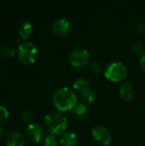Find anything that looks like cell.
<instances>
[{"label":"cell","instance_id":"cell-7","mask_svg":"<svg viewBox=\"0 0 145 146\" xmlns=\"http://www.w3.org/2000/svg\"><path fill=\"white\" fill-rule=\"evenodd\" d=\"M25 136L32 143H39L44 138V129L40 125L37 123H31L26 127Z\"/></svg>","mask_w":145,"mask_h":146},{"label":"cell","instance_id":"cell-10","mask_svg":"<svg viewBox=\"0 0 145 146\" xmlns=\"http://www.w3.org/2000/svg\"><path fill=\"white\" fill-rule=\"evenodd\" d=\"M79 137L73 132L66 131L60 135L59 144L62 146H77L79 145Z\"/></svg>","mask_w":145,"mask_h":146},{"label":"cell","instance_id":"cell-20","mask_svg":"<svg viewBox=\"0 0 145 146\" xmlns=\"http://www.w3.org/2000/svg\"><path fill=\"white\" fill-rule=\"evenodd\" d=\"M88 67H89V69L94 73V74H100L103 70V67H102V64L100 63V62L98 61H96V60H93V61H91L88 64Z\"/></svg>","mask_w":145,"mask_h":146},{"label":"cell","instance_id":"cell-24","mask_svg":"<svg viewBox=\"0 0 145 146\" xmlns=\"http://www.w3.org/2000/svg\"><path fill=\"white\" fill-rule=\"evenodd\" d=\"M4 133H5V130H4V128H3V127H1V126H0V139L4 135Z\"/></svg>","mask_w":145,"mask_h":146},{"label":"cell","instance_id":"cell-16","mask_svg":"<svg viewBox=\"0 0 145 146\" xmlns=\"http://www.w3.org/2000/svg\"><path fill=\"white\" fill-rule=\"evenodd\" d=\"M59 141L56 139V135L48 132L44 138V146H58Z\"/></svg>","mask_w":145,"mask_h":146},{"label":"cell","instance_id":"cell-21","mask_svg":"<svg viewBox=\"0 0 145 146\" xmlns=\"http://www.w3.org/2000/svg\"><path fill=\"white\" fill-rule=\"evenodd\" d=\"M9 113L8 110L4 106L0 104V124L4 122L9 118Z\"/></svg>","mask_w":145,"mask_h":146},{"label":"cell","instance_id":"cell-15","mask_svg":"<svg viewBox=\"0 0 145 146\" xmlns=\"http://www.w3.org/2000/svg\"><path fill=\"white\" fill-rule=\"evenodd\" d=\"M90 82L85 78H79L73 83V90L77 92H81L86 88H89Z\"/></svg>","mask_w":145,"mask_h":146},{"label":"cell","instance_id":"cell-22","mask_svg":"<svg viewBox=\"0 0 145 146\" xmlns=\"http://www.w3.org/2000/svg\"><path fill=\"white\" fill-rule=\"evenodd\" d=\"M136 28L140 33L145 34V21H138L136 25Z\"/></svg>","mask_w":145,"mask_h":146},{"label":"cell","instance_id":"cell-8","mask_svg":"<svg viewBox=\"0 0 145 146\" xmlns=\"http://www.w3.org/2000/svg\"><path fill=\"white\" fill-rule=\"evenodd\" d=\"M51 31H52V33L56 37L64 38L70 33L71 24L65 18L58 19L53 23V25L51 27Z\"/></svg>","mask_w":145,"mask_h":146},{"label":"cell","instance_id":"cell-25","mask_svg":"<svg viewBox=\"0 0 145 146\" xmlns=\"http://www.w3.org/2000/svg\"><path fill=\"white\" fill-rule=\"evenodd\" d=\"M0 68H1V60H0Z\"/></svg>","mask_w":145,"mask_h":146},{"label":"cell","instance_id":"cell-1","mask_svg":"<svg viewBox=\"0 0 145 146\" xmlns=\"http://www.w3.org/2000/svg\"><path fill=\"white\" fill-rule=\"evenodd\" d=\"M78 98L73 89L62 87L58 89L53 95V104L59 112L72 110L77 103Z\"/></svg>","mask_w":145,"mask_h":146},{"label":"cell","instance_id":"cell-4","mask_svg":"<svg viewBox=\"0 0 145 146\" xmlns=\"http://www.w3.org/2000/svg\"><path fill=\"white\" fill-rule=\"evenodd\" d=\"M127 74V67L121 62H113L109 63L104 70L105 78L112 82L123 81L126 78Z\"/></svg>","mask_w":145,"mask_h":146},{"label":"cell","instance_id":"cell-3","mask_svg":"<svg viewBox=\"0 0 145 146\" xmlns=\"http://www.w3.org/2000/svg\"><path fill=\"white\" fill-rule=\"evenodd\" d=\"M16 55L21 62L26 65H31L37 62L39 52L35 44L31 42L25 41L21 42V44H18Z\"/></svg>","mask_w":145,"mask_h":146},{"label":"cell","instance_id":"cell-5","mask_svg":"<svg viewBox=\"0 0 145 146\" xmlns=\"http://www.w3.org/2000/svg\"><path fill=\"white\" fill-rule=\"evenodd\" d=\"M91 62L90 52L84 48L74 49L69 56V63L74 68L84 67Z\"/></svg>","mask_w":145,"mask_h":146},{"label":"cell","instance_id":"cell-17","mask_svg":"<svg viewBox=\"0 0 145 146\" xmlns=\"http://www.w3.org/2000/svg\"><path fill=\"white\" fill-rule=\"evenodd\" d=\"M16 51L15 50L9 46V45H6V46H3L1 50H0V56L3 58H6V59H9V58H12L15 55Z\"/></svg>","mask_w":145,"mask_h":146},{"label":"cell","instance_id":"cell-23","mask_svg":"<svg viewBox=\"0 0 145 146\" xmlns=\"http://www.w3.org/2000/svg\"><path fill=\"white\" fill-rule=\"evenodd\" d=\"M140 68L145 73V55L140 57Z\"/></svg>","mask_w":145,"mask_h":146},{"label":"cell","instance_id":"cell-14","mask_svg":"<svg viewBox=\"0 0 145 146\" xmlns=\"http://www.w3.org/2000/svg\"><path fill=\"white\" fill-rule=\"evenodd\" d=\"M79 97L81 102L85 104H91L96 100V94L91 89H90V87L79 92Z\"/></svg>","mask_w":145,"mask_h":146},{"label":"cell","instance_id":"cell-11","mask_svg":"<svg viewBox=\"0 0 145 146\" xmlns=\"http://www.w3.org/2000/svg\"><path fill=\"white\" fill-rule=\"evenodd\" d=\"M71 112H72V115L75 118L79 120H82V119H85L89 115L90 109L87 104L80 102L75 105V107L71 110Z\"/></svg>","mask_w":145,"mask_h":146},{"label":"cell","instance_id":"cell-19","mask_svg":"<svg viewBox=\"0 0 145 146\" xmlns=\"http://www.w3.org/2000/svg\"><path fill=\"white\" fill-rule=\"evenodd\" d=\"M132 51H133V53H134L135 55H137V56H140V57H142L144 55H145L144 45V44H143L142 42H140V41L135 42V43L132 44Z\"/></svg>","mask_w":145,"mask_h":146},{"label":"cell","instance_id":"cell-2","mask_svg":"<svg viewBox=\"0 0 145 146\" xmlns=\"http://www.w3.org/2000/svg\"><path fill=\"white\" fill-rule=\"evenodd\" d=\"M44 122L48 131L55 135H62L68 127V120L59 111H51L45 115Z\"/></svg>","mask_w":145,"mask_h":146},{"label":"cell","instance_id":"cell-6","mask_svg":"<svg viewBox=\"0 0 145 146\" xmlns=\"http://www.w3.org/2000/svg\"><path fill=\"white\" fill-rule=\"evenodd\" d=\"M94 140L103 146L109 145L112 141V135L108 128L103 126H96L91 130Z\"/></svg>","mask_w":145,"mask_h":146},{"label":"cell","instance_id":"cell-9","mask_svg":"<svg viewBox=\"0 0 145 146\" xmlns=\"http://www.w3.org/2000/svg\"><path fill=\"white\" fill-rule=\"evenodd\" d=\"M6 146H25V139L23 135L15 130L9 132L5 136Z\"/></svg>","mask_w":145,"mask_h":146},{"label":"cell","instance_id":"cell-18","mask_svg":"<svg viewBox=\"0 0 145 146\" xmlns=\"http://www.w3.org/2000/svg\"><path fill=\"white\" fill-rule=\"evenodd\" d=\"M21 117L22 119V121L26 123L27 125L33 123V114L32 112L28 110V109H24L22 110V111L21 112Z\"/></svg>","mask_w":145,"mask_h":146},{"label":"cell","instance_id":"cell-12","mask_svg":"<svg viewBox=\"0 0 145 146\" xmlns=\"http://www.w3.org/2000/svg\"><path fill=\"white\" fill-rule=\"evenodd\" d=\"M120 96L124 101H131L134 96L132 85L128 82H124L120 87Z\"/></svg>","mask_w":145,"mask_h":146},{"label":"cell","instance_id":"cell-13","mask_svg":"<svg viewBox=\"0 0 145 146\" xmlns=\"http://www.w3.org/2000/svg\"><path fill=\"white\" fill-rule=\"evenodd\" d=\"M18 32L21 38L23 39L29 38L33 33V27L32 23L29 22L28 21H23L19 27Z\"/></svg>","mask_w":145,"mask_h":146}]
</instances>
